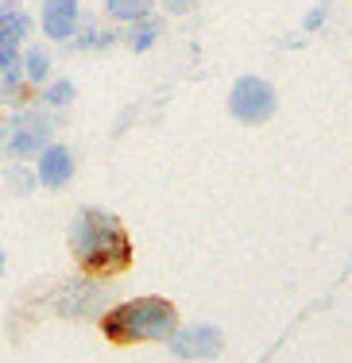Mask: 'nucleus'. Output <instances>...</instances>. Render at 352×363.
<instances>
[{
    "instance_id": "2eb2a0df",
    "label": "nucleus",
    "mask_w": 352,
    "mask_h": 363,
    "mask_svg": "<svg viewBox=\"0 0 352 363\" xmlns=\"http://www.w3.org/2000/svg\"><path fill=\"white\" fill-rule=\"evenodd\" d=\"M39 182H35V170H28V167H20V162H16V167H8V189H12V194H31V189H35Z\"/></svg>"
},
{
    "instance_id": "f3484780",
    "label": "nucleus",
    "mask_w": 352,
    "mask_h": 363,
    "mask_svg": "<svg viewBox=\"0 0 352 363\" xmlns=\"http://www.w3.org/2000/svg\"><path fill=\"white\" fill-rule=\"evenodd\" d=\"M325 12H329V8H325V4H317L314 12L306 16V23H302V28H306V31H317V28H321V23H325Z\"/></svg>"
},
{
    "instance_id": "6ab92c4d",
    "label": "nucleus",
    "mask_w": 352,
    "mask_h": 363,
    "mask_svg": "<svg viewBox=\"0 0 352 363\" xmlns=\"http://www.w3.org/2000/svg\"><path fill=\"white\" fill-rule=\"evenodd\" d=\"M4 263H8V259H4V247H0V274H4Z\"/></svg>"
},
{
    "instance_id": "20e7f679",
    "label": "nucleus",
    "mask_w": 352,
    "mask_h": 363,
    "mask_svg": "<svg viewBox=\"0 0 352 363\" xmlns=\"http://www.w3.org/2000/svg\"><path fill=\"white\" fill-rule=\"evenodd\" d=\"M50 132H55V116H43V112H20V116L12 120V128L4 132L0 147H4L16 162H28L50 143Z\"/></svg>"
},
{
    "instance_id": "7ed1b4c3",
    "label": "nucleus",
    "mask_w": 352,
    "mask_h": 363,
    "mask_svg": "<svg viewBox=\"0 0 352 363\" xmlns=\"http://www.w3.org/2000/svg\"><path fill=\"white\" fill-rule=\"evenodd\" d=\"M275 105H279L275 85L255 77V74L236 77L233 89H229V112H233V120H240V124H263V120H271Z\"/></svg>"
},
{
    "instance_id": "9d476101",
    "label": "nucleus",
    "mask_w": 352,
    "mask_h": 363,
    "mask_svg": "<svg viewBox=\"0 0 352 363\" xmlns=\"http://www.w3.org/2000/svg\"><path fill=\"white\" fill-rule=\"evenodd\" d=\"M20 70H23V85H43L50 82V50L43 47V43H31V47L20 50Z\"/></svg>"
},
{
    "instance_id": "39448f33",
    "label": "nucleus",
    "mask_w": 352,
    "mask_h": 363,
    "mask_svg": "<svg viewBox=\"0 0 352 363\" xmlns=\"http://www.w3.org/2000/svg\"><path fill=\"white\" fill-rule=\"evenodd\" d=\"M55 313L66 321H89V317L105 313V286L97 279H70L55 294Z\"/></svg>"
},
{
    "instance_id": "0eeeda50",
    "label": "nucleus",
    "mask_w": 352,
    "mask_h": 363,
    "mask_svg": "<svg viewBox=\"0 0 352 363\" xmlns=\"http://www.w3.org/2000/svg\"><path fill=\"white\" fill-rule=\"evenodd\" d=\"M70 178H74V151L66 143L50 140L35 155V182L43 189H62L70 186Z\"/></svg>"
},
{
    "instance_id": "f8f14e48",
    "label": "nucleus",
    "mask_w": 352,
    "mask_h": 363,
    "mask_svg": "<svg viewBox=\"0 0 352 363\" xmlns=\"http://www.w3.org/2000/svg\"><path fill=\"white\" fill-rule=\"evenodd\" d=\"M0 31H12L16 39H28L35 31V20H31V12L20 0H0Z\"/></svg>"
},
{
    "instance_id": "6e6552de",
    "label": "nucleus",
    "mask_w": 352,
    "mask_h": 363,
    "mask_svg": "<svg viewBox=\"0 0 352 363\" xmlns=\"http://www.w3.org/2000/svg\"><path fill=\"white\" fill-rule=\"evenodd\" d=\"M167 344L178 359H213L225 340H221L217 325H190V328H178Z\"/></svg>"
},
{
    "instance_id": "a211bd4d",
    "label": "nucleus",
    "mask_w": 352,
    "mask_h": 363,
    "mask_svg": "<svg viewBox=\"0 0 352 363\" xmlns=\"http://www.w3.org/2000/svg\"><path fill=\"white\" fill-rule=\"evenodd\" d=\"M194 4H202V0H163V8H167V12H186V8H194Z\"/></svg>"
},
{
    "instance_id": "1a4fd4ad",
    "label": "nucleus",
    "mask_w": 352,
    "mask_h": 363,
    "mask_svg": "<svg viewBox=\"0 0 352 363\" xmlns=\"http://www.w3.org/2000/svg\"><path fill=\"white\" fill-rule=\"evenodd\" d=\"M116 43H120V31L101 28V23H85V20H82V28L74 31V39L66 43V47L78 50V55H97V50H109V47H116Z\"/></svg>"
},
{
    "instance_id": "9b49d317",
    "label": "nucleus",
    "mask_w": 352,
    "mask_h": 363,
    "mask_svg": "<svg viewBox=\"0 0 352 363\" xmlns=\"http://www.w3.org/2000/svg\"><path fill=\"white\" fill-rule=\"evenodd\" d=\"M159 35H163V23L155 20V16H143V20L128 23L124 43H128V50H132V55H148V50L159 43Z\"/></svg>"
},
{
    "instance_id": "423d86ee",
    "label": "nucleus",
    "mask_w": 352,
    "mask_h": 363,
    "mask_svg": "<svg viewBox=\"0 0 352 363\" xmlns=\"http://www.w3.org/2000/svg\"><path fill=\"white\" fill-rule=\"evenodd\" d=\"M39 28H43V39L70 43L74 31L82 28V0H43Z\"/></svg>"
},
{
    "instance_id": "f257e3e1",
    "label": "nucleus",
    "mask_w": 352,
    "mask_h": 363,
    "mask_svg": "<svg viewBox=\"0 0 352 363\" xmlns=\"http://www.w3.org/2000/svg\"><path fill=\"white\" fill-rule=\"evenodd\" d=\"M70 255L89 279H113L132 267V240L109 209L85 205L70 220Z\"/></svg>"
},
{
    "instance_id": "4468645a",
    "label": "nucleus",
    "mask_w": 352,
    "mask_h": 363,
    "mask_svg": "<svg viewBox=\"0 0 352 363\" xmlns=\"http://www.w3.org/2000/svg\"><path fill=\"white\" fill-rule=\"evenodd\" d=\"M151 12H155V0H105V16L113 23H124V28Z\"/></svg>"
},
{
    "instance_id": "dca6fc26",
    "label": "nucleus",
    "mask_w": 352,
    "mask_h": 363,
    "mask_svg": "<svg viewBox=\"0 0 352 363\" xmlns=\"http://www.w3.org/2000/svg\"><path fill=\"white\" fill-rule=\"evenodd\" d=\"M20 50H23V39H16L12 31H0V70L20 62Z\"/></svg>"
},
{
    "instance_id": "ddd939ff",
    "label": "nucleus",
    "mask_w": 352,
    "mask_h": 363,
    "mask_svg": "<svg viewBox=\"0 0 352 363\" xmlns=\"http://www.w3.org/2000/svg\"><path fill=\"white\" fill-rule=\"evenodd\" d=\"M74 97H78V85L70 82V77H55V82H47L39 89V105L50 108V112H62L74 105Z\"/></svg>"
},
{
    "instance_id": "f03ea898",
    "label": "nucleus",
    "mask_w": 352,
    "mask_h": 363,
    "mask_svg": "<svg viewBox=\"0 0 352 363\" xmlns=\"http://www.w3.org/2000/svg\"><path fill=\"white\" fill-rule=\"evenodd\" d=\"M105 340L113 344H167L178 333V309L167 298H132V301H116L113 309L97 317Z\"/></svg>"
}]
</instances>
